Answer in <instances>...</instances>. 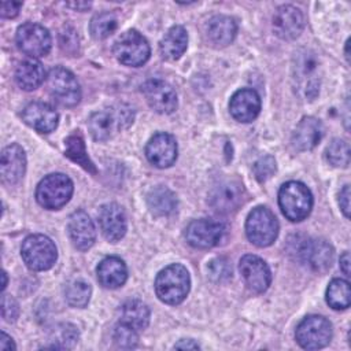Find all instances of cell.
I'll list each match as a JSON object with an SVG mask.
<instances>
[{
  "label": "cell",
  "instance_id": "9",
  "mask_svg": "<svg viewBox=\"0 0 351 351\" xmlns=\"http://www.w3.org/2000/svg\"><path fill=\"white\" fill-rule=\"evenodd\" d=\"M48 89L51 96L62 106L73 107L81 99V88L71 71L56 66L48 73Z\"/></svg>",
  "mask_w": 351,
  "mask_h": 351
},
{
  "label": "cell",
  "instance_id": "45",
  "mask_svg": "<svg viewBox=\"0 0 351 351\" xmlns=\"http://www.w3.org/2000/svg\"><path fill=\"white\" fill-rule=\"evenodd\" d=\"M174 348H181V350H199V344L195 343L191 339H184L181 341H178L177 344H174Z\"/></svg>",
  "mask_w": 351,
  "mask_h": 351
},
{
  "label": "cell",
  "instance_id": "24",
  "mask_svg": "<svg viewBox=\"0 0 351 351\" xmlns=\"http://www.w3.org/2000/svg\"><path fill=\"white\" fill-rule=\"evenodd\" d=\"M322 134V123L314 117H306L298 123L292 134V144L299 151H308L319 143Z\"/></svg>",
  "mask_w": 351,
  "mask_h": 351
},
{
  "label": "cell",
  "instance_id": "3",
  "mask_svg": "<svg viewBox=\"0 0 351 351\" xmlns=\"http://www.w3.org/2000/svg\"><path fill=\"white\" fill-rule=\"evenodd\" d=\"M21 255L30 270L43 271L55 265L58 251L49 237L44 234H30L22 243Z\"/></svg>",
  "mask_w": 351,
  "mask_h": 351
},
{
  "label": "cell",
  "instance_id": "11",
  "mask_svg": "<svg viewBox=\"0 0 351 351\" xmlns=\"http://www.w3.org/2000/svg\"><path fill=\"white\" fill-rule=\"evenodd\" d=\"M295 336L300 347L318 350L329 344L332 339V325L321 315H308L298 325Z\"/></svg>",
  "mask_w": 351,
  "mask_h": 351
},
{
  "label": "cell",
  "instance_id": "39",
  "mask_svg": "<svg viewBox=\"0 0 351 351\" xmlns=\"http://www.w3.org/2000/svg\"><path fill=\"white\" fill-rule=\"evenodd\" d=\"M254 174L256 177L258 181H266L267 178H270L274 173H276V160L273 156H263L261 159H258L254 165Z\"/></svg>",
  "mask_w": 351,
  "mask_h": 351
},
{
  "label": "cell",
  "instance_id": "31",
  "mask_svg": "<svg viewBox=\"0 0 351 351\" xmlns=\"http://www.w3.org/2000/svg\"><path fill=\"white\" fill-rule=\"evenodd\" d=\"M64 145H66V156L70 158L73 162L78 163L80 166H82L86 171L95 174L97 170L93 165V162L89 159L86 149H85V143L84 138L80 133H74L71 136H69L64 140Z\"/></svg>",
  "mask_w": 351,
  "mask_h": 351
},
{
  "label": "cell",
  "instance_id": "5",
  "mask_svg": "<svg viewBox=\"0 0 351 351\" xmlns=\"http://www.w3.org/2000/svg\"><path fill=\"white\" fill-rule=\"evenodd\" d=\"M318 66V59L311 51H303L295 58V89L306 100H313L319 92Z\"/></svg>",
  "mask_w": 351,
  "mask_h": 351
},
{
  "label": "cell",
  "instance_id": "47",
  "mask_svg": "<svg viewBox=\"0 0 351 351\" xmlns=\"http://www.w3.org/2000/svg\"><path fill=\"white\" fill-rule=\"evenodd\" d=\"M66 5L77 11H86L88 8H90L92 4L89 1H74V3H66Z\"/></svg>",
  "mask_w": 351,
  "mask_h": 351
},
{
  "label": "cell",
  "instance_id": "12",
  "mask_svg": "<svg viewBox=\"0 0 351 351\" xmlns=\"http://www.w3.org/2000/svg\"><path fill=\"white\" fill-rule=\"evenodd\" d=\"M226 234L225 223L217 219L202 218L192 221L185 230L186 241L195 248H211L221 243Z\"/></svg>",
  "mask_w": 351,
  "mask_h": 351
},
{
  "label": "cell",
  "instance_id": "46",
  "mask_svg": "<svg viewBox=\"0 0 351 351\" xmlns=\"http://www.w3.org/2000/svg\"><path fill=\"white\" fill-rule=\"evenodd\" d=\"M340 267L346 276H350V254H348V251H346L340 256Z\"/></svg>",
  "mask_w": 351,
  "mask_h": 351
},
{
  "label": "cell",
  "instance_id": "38",
  "mask_svg": "<svg viewBox=\"0 0 351 351\" xmlns=\"http://www.w3.org/2000/svg\"><path fill=\"white\" fill-rule=\"evenodd\" d=\"M208 276L213 281L222 282L232 277V266L226 258H215L207 266Z\"/></svg>",
  "mask_w": 351,
  "mask_h": 351
},
{
  "label": "cell",
  "instance_id": "32",
  "mask_svg": "<svg viewBox=\"0 0 351 351\" xmlns=\"http://www.w3.org/2000/svg\"><path fill=\"white\" fill-rule=\"evenodd\" d=\"M326 303L335 310H344L350 307L351 292L348 281L343 278L332 280L326 289Z\"/></svg>",
  "mask_w": 351,
  "mask_h": 351
},
{
  "label": "cell",
  "instance_id": "33",
  "mask_svg": "<svg viewBox=\"0 0 351 351\" xmlns=\"http://www.w3.org/2000/svg\"><path fill=\"white\" fill-rule=\"evenodd\" d=\"M118 26L117 16L112 12H99L90 19L89 30L96 40H103L112 34Z\"/></svg>",
  "mask_w": 351,
  "mask_h": 351
},
{
  "label": "cell",
  "instance_id": "20",
  "mask_svg": "<svg viewBox=\"0 0 351 351\" xmlns=\"http://www.w3.org/2000/svg\"><path fill=\"white\" fill-rule=\"evenodd\" d=\"M23 121L40 133H49L56 129L59 122V115L56 110L41 101H33L27 104L22 111Z\"/></svg>",
  "mask_w": 351,
  "mask_h": 351
},
{
  "label": "cell",
  "instance_id": "23",
  "mask_svg": "<svg viewBox=\"0 0 351 351\" xmlns=\"http://www.w3.org/2000/svg\"><path fill=\"white\" fill-rule=\"evenodd\" d=\"M229 110L232 117L239 122L254 121L261 111V99L254 89H240L237 90L229 103Z\"/></svg>",
  "mask_w": 351,
  "mask_h": 351
},
{
  "label": "cell",
  "instance_id": "2",
  "mask_svg": "<svg viewBox=\"0 0 351 351\" xmlns=\"http://www.w3.org/2000/svg\"><path fill=\"white\" fill-rule=\"evenodd\" d=\"M278 204L282 214L292 222L307 218L313 208L310 189L299 181H288L278 191Z\"/></svg>",
  "mask_w": 351,
  "mask_h": 351
},
{
  "label": "cell",
  "instance_id": "21",
  "mask_svg": "<svg viewBox=\"0 0 351 351\" xmlns=\"http://www.w3.org/2000/svg\"><path fill=\"white\" fill-rule=\"evenodd\" d=\"M1 180L10 185L19 182L26 171V155L21 145L11 144L1 152Z\"/></svg>",
  "mask_w": 351,
  "mask_h": 351
},
{
  "label": "cell",
  "instance_id": "13",
  "mask_svg": "<svg viewBox=\"0 0 351 351\" xmlns=\"http://www.w3.org/2000/svg\"><path fill=\"white\" fill-rule=\"evenodd\" d=\"M16 45L23 53L32 58H41L51 49V36L44 26L27 22L16 30Z\"/></svg>",
  "mask_w": 351,
  "mask_h": 351
},
{
  "label": "cell",
  "instance_id": "30",
  "mask_svg": "<svg viewBox=\"0 0 351 351\" xmlns=\"http://www.w3.org/2000/svg\"><path fill=\"white\" fill-rule=\"evenodd\" d=\"M121 322L129 325L136 330H143L149 322V308L140 300H128L121 306L119 310Z\"/></svg>",
  "mask_w": 351,
  "mask_h": 351
},
{
  "label": "cell",
  "instance_id": "27",
  "mask_svg": "<svg viewBox=\"0 0 351 351\" xmlns=\"http://www.w3.org/2000/svg\"><path fill=\"white\" fill-rule=\"evenodd\" d=\"M45 78V70L43 64L34 59L23 60L15 70V81L23 90H34Z\"/></svg>",
  "mask_w": 351,
  "mask_h": 351
},
{
  "label": "cell",
  "instance_id": "36",
  "mask_svg": "<svg viewBox=\"0 0 351 351\" xmlns=\"http://www.w3.org/2000/svg\"><path fill=\"white\" fill-rule=\"evenodd\" d=\"M326 159L335 167H348L350 165V145L346 140L335 138L326 147Z\"/></svg>",
  "mask_w": 351,
  "mask_h": 351
},
{
  "label": "cell",
  "instance_id": "8",
  "mask_svg": "<svg viewBox=\"0 0 351 351\" xmlns=\"http://www.w3.org/2000/svg\"><path fill=\"white\" fill-rule=\"evenodd\" d=\"M114 55L122 64L138 67L148 60L151 49L145 37L136 30H128L115 41Z\"/></svg>",
  "mask_w": 351,
  "mask_h": 351
},
{
  "label": "cell",
  "instance_id": "42",
  "mask_svg": "<svg viewBox=\"0 0 351 351\" xmlns=\"http://www.w3.org/2000/svg\"><path fill=\"white\" fill-rule=\"evenodd\" d=\"M21 7H22V1H3L0 14L3 18H14L18 15Z\"/></svg>",
  "mask_w": 351,
  "mask_h": 351
},
{
  "label": "cell",
  "instance_id": "10",
  "mask_svg": "<svg viewBox=\"0 0 351 351\" xmlns=\"http://www.w3.org/2000/svg\"><path fill=\"white\" fill-rule=\"evenodd\" d=\"M299 262L311 271L324 273L330 269L335 258L333 247L322 239H306L296 251Z\"/></svg>",
  "mask_w": 351,
  "mask_h": 351
},
{
  "label": "cell",
  "instance_id": "17",
  "mask_svg": "<svg viewBox=\"0 0 351 351\" xmlns=\"http://www.w3.org/2000/svg\"><path fill=\"white\" fill-rule=\"evenodd\" d=\"M304 27L303 12L293 5H281L273 15V30L282 40H293Z\"/></svg>",
  "mask_w": 351,
  "mask_h": 351
},
{
  "label": "cell",
  "instance_id": "37",
  "mask_svg": "<svg viewBox=\"0 0 351 351\" xmlns=\"http://www.w3.org/2000/svg\"><path fill=\"white\" fill-rule=\"evenodd\" d=\"M112 337H114V343L117 347L126 348V350L134 348L137 346V340H138L137 330L130 328L126 324H122V322L115 326Z\"/></svg>",
  "mask_w": 351,
  "mask_h": 351
},
{
  "label": "cell",
  "instance_id": "1",
  "mask_svg": "<svg viewBox=\"0 0 351 351\" xmlns=\"http://www.w3.org/2000/svg\"><path fill=\"white\" fill-rule=\"evenodd\" d=\"M189 273L180 265L173 263L160 270L155 280V292L158 298L167 304L181 303L189 292Z\"/></svg>",
  "mask_w": 351,
  "mask_h": 351
},
{
  "label": "cell",
  "instance_id": "18",
  "mask_svg": "<svg viewBox=\"0 0 351 351\" xmlns=\"http://www.w3.org/2000/svg\"><path fill=\"white\" fill-rule=\"evenodd\" d=\"M145 155L149 163L159 169L171 166L177 159V143L169 133H156L145 147Z\"/></svg>",
  "mask_w": 351,
  "mask_h": 351
},
{
  "label": "cell",
  "instance_id": "16",
  "mask_svg": "<svg viewBox=\"0 0 351 351\" xmlns=\"http://www.w3.org/2000/svg\"><path fill=\"white\" fill-rule=\"evenodd\" d=\"M149 107L159 114H171L177 108V93L162 80H149L141 88Z\"/></svg>",
  "mask_w": 351,
  "mask_h": 351
},
{
  "label": "cell",
  "instance_id": "4",
  "mask_svg": "<svg viewBox=\"0 0 351 351\" xmlns=\"http://www.w3.org/2000/svg\"><path fill=\"white\" fill-rule=\"evenodd\" d=\"M73 195V181L62 173L44 177L36 189V199L40 206L48 210L63 207Z\"/></svg>",
  "mask_w": 351,
  "mask_h": 351
},
{
  "label": "cell",
  "instance_id": "6",
  "mask_svg": "<svg viewBox=\"0 0 351 351\" xmlns=\"http://www.w3.org/2000/svg\"><path fill=\"white\" fill-rule=\"evenodd\" d=\"M245 233L256 247H267L277 239L278 222L267 207L258 206L247 217Z\"/></svg>",
  "mask_w": 351,
  "mask_h": 351
},
{
  "label": "cell",
  "instance_id": "41",
  "mask_svg": "<svg viewBox=\"0 0 351 351\" xmlns=\"http://www.w3.org/2000/svg\"><path fill=\"white\" fill-rule=\"evenodd\" d=\"M1 315L7 322H14L18 318L19 306L14 298L8 295L1 296Z\"/></svg>",
  "mask_w": 351,
  "mask_h": 351
},
{
  "label": "cell",
  "instance_id": "22",
  "mask_svg": "<svg viewBox=\"0 0 351 351\" xmlns=\"http://www.w3.org/2000/svg\"><path fill=\"white\" fill-rule=\"evenodd\" d=\"M69 236L75 248L85 251L90 248L96 239V230L89 215L82 211H74L69 218Z\"/></svg>",
  "mask_w": 351,
  "mask_h": 351
},
{
  "label": "cell",
  "instance_id": "35",
  "mask_svg": "<svg viewBox=\"0 0 351 351\" xmlns=\"http://www.w3.org/2000/svg\"><path fill=\"white\" fill-rule=\"evenodd\" d=\"M49 339L53 341L51 348H71L78 341V330L71 324H59L52 329Z\"/></svg>",
  "mask_w": 351,
  "mask_h": 351
},
{
  "label": "cell",
  "instance_id": "40",
  "mask_svg": "<svg viewBox=\"0 0 351 351\" xmlns=\"http://www.w3.org/2000/svg\"><path fill=\"white\" fill-rule=\"evenodd\" d=\"M60 47L64 52L75 56L78 52V36L74 29L66 27L64 32L60 33Z\"/></svg>",
  "mask_w": 351,
  "mask_h": 351
},
{
  "label": "cell",
  "instance_id": "44",
  "mask_svg": "<svg viewBox=\"0 0 351 351\" xmlns=\"http://www.w3.org/2000/svg\"><path fill=\"white\" fill-rule=\"evenodd\" d=\"M0 350H1V351H11V350H15V344H14L12 339H11L5 332H1Z\"/></svg>",
  "mask_w": 351,
  "mask_h": 351
},
{
  "label": "cell",
  "instance_id": "29",
  "mask_svg": "<svg viewBox=\"0 0 351 351\" xmlns=\"http://www.w3.org/2000/svg\"><path fill=\"white\" fill-rule=\"evenodd\" d=\"M186 45H188L186 30L182 26L176 25L170 27L169 32L162 38L160 53L163 58L169 60H176L185 52Z\"/></svg>",
  "mask_w": 351,
  "mask_h": 351
},
{
  "label": "cell",
  "instance_id": "14",
  "mask_svg": "<svg viewBox=\"0 0 351 351\" xmlns=\"http://www.w3.org/2000/svg\"><path fill=\"white\" fill-rule=\"evenodd\" d=\"M245 200V191L241 182L226 180L217 184L208 193L210 206L222 214L236 211Z\"/></svg>",
  "mask_w": 351,
  "mask_h": 351
},
{
  "label": "cell",
  "instance_id": "34",
  "mask_svg": "<svg viewBox=\"0 0 351 351\" xmlns=\"http://www.w3.org/2000/svg\"><path fill=\"white\" fill-rule=\"evenodd\" d=\"M90 285L82 280H73L66 285V300L73 307H85L90 298Z\"/></svg>",
  "mask_w": 351,
  "mask_h": 351
},
{
  "label": "cell",
  "instance_id": "43",
  "mask_svg": "<svg viewBox=\"0 0 351 351\" xmlns=\"http://www.w3.org/2000/svg\"><path fill=\"white\" fill-rule=\"evenodd\" d=\"M339 204L346 218H350V185H344V188L340 191Z\"/></svg>",
  "mask_w": 351,
  "mask_h": 351
},
{
  "label": "cell",
  "instance_id": "15",
  "mask_svg": "<svg viewBox=\"0 0 351 351\" xmlns=\"http://www.w3.org/2000/svg\"><path fill=\"white\" fill-rule=\"evenodd\" d=\"M239 269L247 287L251 291L256 293H262L269 288L271 281L270 269L266 265V262L259 256L251 255V254L244 255L240 259Z\"/></svg>",
  "mask_w": 351,
  "mask_h": 351
},
{
  "label": "cell",
  "instance_id": "48",
  "mask_svg": "<svg viewBox=\"0 0 351 351\" xmlns=\"http://www.w3.org/2000/svg\"><path fill=\"white\" fill-rule=\"evenodd\" d=\"M1 276H3V284H1V289L4 291V289H5V285H7V274H5V271H3V273H1Z\"/></svg>",
  "mask_w": 351,
  "mask_h": 351
},
{
  "label": "cell",
  "instance_id": "19",
  "mask_svg": "<svg viewBox=\"0 0 351 351\" xmlns=\"http://www.w3.org/2000/svg\"><path fill=\"white\" fill-rule=\"evenodd\" d=\"M99 225L108 241H118L126 233V215L117 203H107L99 211Z\"/></svg>",
  "mask_w": 351,
  "mask_h": 351
},
{
  "label": "cell",
  "instance_id": "26",
  "mask_svg": "<svg viewBox=\"0 0 351 351\" xmlns=\"http://www.w3.org/2000/svg\"><path fill=\"white\" fill-rule=\"evenodd\" d=\"M97 280L108 289L119 288L128 278V269L125 262L118 256L104 258L97 266Z\"/></svg>",
  "mask_w": 351,
  "mask_h": 351
},
{
  "label": "cell",
  "instance_id": "7",
  "mask_svg": "<svg viewBox=\"0 0 351 351\" xmlns=\"http://www.w3.org/2000/svg\"><path fill=\"white\" fill-rule=\"evenodd\" d=\"M133 122V110L121 104L118 110L93 112L88 121L89 132L96 141H104L112 136L118 128H126Z\"/></svg>",
  "mask_w": 351,
  "mask_h": 351
},
{
  "label": "cell",
  "instance_id": "28",
  "mask_svg": "<svg viewBox=\"0 0 351 351\" xmlns=\"http://www.w3.org/2000/svg\"><path fill=\"white\" fill-rule=\"evenodd\" d=\"M147 206L154 215H170L177 208V197L169 188L159 185L148 192Z\"/></svg>",
  "mask_w": 351,
  "mask_h": 351
},
{
  "label": "cell",
  "instance_id": "25",
  "mask_svg": "<svg viewBox=\"0 0 351 351\" xmlns=\"http://www.w3.org/2000/svg\"><path fill=\"white\" fill-rule=\"evenodd\" d=\"M237 32V25L233 18L226 15H215L208 19L206 25V36L208 41L215 47L229 45Z\"/></svg>",
  "mask_w": 351,
  "mask_h": 351
}]
</instances>
